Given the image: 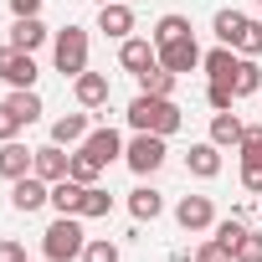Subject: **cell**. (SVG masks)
<instances>
[{
  "label": "cell",
  "instance_id": "cell-1",
  "mask_svg": "<svg viewBox=\"0 0 262 262\" xmlns=\"http://www.w3.org/2000/svg\"><path fill=\"white\" fill-rule=\"evenodd\" d=\"M128 123L139 128V134H175V128L185 123V113L170 103V98H155V93H139L134 103H128Z\"/></svg>",
  "mask_w": 262,
  "mask_h": 262
},
{
  "label": "cell",
  "instance_id": "cell-2",
  "mask_svg": "<svg viewBox=\"0 0 262 262\" xmlns=\"http://www.w3.org/2000/svg\"><path fill=\"white\" fill-rule=\"evenodd\" d=\"M82 247H88V236H82V216H57V221L41 231V252H47V262H72V257H82Z\"/></svg>",
  "mask_w": 262,
  "mask_h": 262
},
{
  "label": "cell",
  "instance_id": "cell-3",
  "mask_svg": "<svg viewBox=\"0 0 262 262\" xmlns=\"http://www.w3.org/2000/svg\"><path fill=\"white\" fill-rule=\"evenodd\" d=\"M52 57H57V72H62V77H82V72H88V31H82V26L57 31Z\"/></svg>",
  "mask_w": 262,
  "mask_h": 262
},
{
  "label": "cell",
  "instance_id": "cell-4",
  "mask_svg": "<svg viewBox=\"0 0 262 262\" xmlns=\"http://www.w3.org/2000/svg\"><path fill=\"white\" fill-rule=\"evenodd\" d=\"M165 134H134V144H123V160H128V170L134 175H155L160 165H165Z\"/></svg>",
  "mask_w": 262,
  "mask_h": 262
},
{
  "label": "cell",
  "instance_id": "cell-5",
  "mask_svg": "<svg viewBox=\"0 0 262 262\" xmlns=\"http://www.w3.org/2000/svg\"><path fill=\"white\" fill-rule=\"evenodd\" d=\"M0 82H11V88H31V82H36V57L21 52V47H0Z\"/></svg>",
  "mask_w": 262,
  "mask_h": 262
},
{
  "label": "cell",
  "instance_id": "cell-6",
  "mask_svg": "<svg viewBox=\"0 0 262 262\" xmlns=\"http://www.w3.org/2000/svg\"><path fill=\"white\" fill-rule=\"evenodd\" d=\"M160 67H170L175 77H180V72H195V67H201V47H195V36H175V41H165V47H160Z\"/></svg>",
  "mask_w": 262,
  "mask_h": 262
},
{
  "label": "cell",
  "instance_id": "cell-7",
  "mask_svg": "<svg viewBox=\"0 0 262 262\" xmlns=\"http://www.w3.org/2000/svg\"><path fill=\"white\" fill-rule=\"evenodd\" d=\"M16 190H11V206L21 211V216H31V211H41L47 201H52V185L41 180V175H21V180H11Z\"/></svg>",
  "mask_w": 262,
  "mask_h": 262
},
{
  "label": "cell",
  "instance_id": "cell-8",
  "mask_svg": "<svg viewBox=\"0 0 262 262\" xmlns=\"http://www.w3.org/2000/svg\"><path fill=\"white\" fill-rule=\"evenodd\" d=\"M118 62H123V72H149V67H160V47L155 41H139V36H123V47H118Z\"/></svg>",
  "mask_w": 262,
  "mask_h": 262
},
{
  "label": "cell",
  "instance_id": "cell-9",
  "mask_svg": "<svg viewBox=\"0 0 262 262\" xmlns=\"http://www.w3.org/2000/svg\"><path fill=\"white\" fill-rule=\"evenodd\" d=\"M175 221H180L185 231H206V226L216 221V206H211V195H185V201L175 206Z\"/></svg>",
  "mask_w": 262,
  "mask_h": 262
},
{
  "label": "cell",
  "instance_id": "cell-10",
  "mask_svg": "<svg viewBox=\"0 0 262 262\" xmlns=\"http://www.w3.org/2000/svg\"><path fill=\"white\" fill-rule=\"evenodd\" d=\"M82 149H88V155H93L98 165H113V160L123 155V139H118V128H108V123H103V128H88Z\"/></svg>",
  "mask_w": 262,
  "mask_h": 262
},
{
  "label": "cell",
  "instance_id": "cell-11",
  "mask_svg": "<svg viewBox=\"0 0 262 262\" xmlns=\"http://www.w3.org/2000/svg\"><path fill=\"white\" fill-rule=\"evenodd\" d=\"M31 165H36V149H26L21 139H6V144H0V175H6V180L31 175Z\"/></svg>",
  "mask_w": 262,
  "mask_h": 262
},
{
  "label": "cell",
  "instance_id": "cell-12",
  "mask_svg": "<svg viewBox=\"0 0 262 262\" xmlns=\"http://www.w3.org/2000/svg\"><path fill=\"white\" fill-rule=\"evenodd\" d=\"M185 170H190L195 180H216V175H221V149H216L211 139H206V144H190V149H185Z\"/></svg>",
  "mask_w": 262,
  "mask_h": 262
},
{
  "label": "cell",
  "instance_id": "cell-13",
  "mask_svg": "<svg viewBox=\"0 0 262 262\" xmlns=\"http://www.w3.org/2000/svg\"><path fill=\"white\" fill-rule=\"evenodd\" d=\"M67 165H72V155H62V144H41L31 175H41L47 185H57V180H67Z\"/></svg>",
  "mask_w": 262,
  "mask_h": 262
},
{
  "label": "cell",
  "instance_id": "cell-14",
  "mask_svg": "<svg viewBox=\"0 0 262 262\" xmlns=\"http://www.w3.org/2000/svg\"><path fill=\"white\" fill-rule=\"evenodd\" d=\"M98 31L103 36H128V31H134V11H128L123 6V0H108V6H98Z\"/></svg>",
  "mask_w": 262,
  "mask_h": 262
},
{
  "label": "cell",
  "instance_id": "cell-15",
  "mask_svg": "<svg viewBox=\"0 0 262 262\" xmlns=\"http://www.w3.org/2000/svg\"><path fill=\"white\" fill-rule=\"evenodd\" d=\"M211 26H216V41L236 52V41L247 36V26H252V16H242V11H216V21H211Z\"/></svg>",
  "mask_w": 262,
  "mask_h": 262
},
{
  "label": "cell",
  "instance_id": "cell-16",
  "mask_svg": "<svg viewBox=\"0 0 262 262\" xmlns=\"http://www.w3.org/2000/svg\"><path fill=\"white\" fill-rule=\"evenodd\" d=\"M82 139H88V113H62V118L52 123V144L72 149V144H82Z\"/></svg>",
  "mask_w": 262,
  "mask_h": 262
},
{
  "label": "cell",
  "instance_id": "cell-17",
  "mask_svg": "<svg viewBox=\"0 0 262 262\" xmlns=\"http://www.w3.org/2000/svg\"><path fill=\"white\" fill-rule=\"evenodd\" d=\"M72 82H77L72 93H77L82 108H103V103H108V77H103V72H82V77H72Z\"/></svg>",
  "mask_w": 262,
  "mask_h": 262
},
{
  "label": "cell",
  "instance_id": "cell-18",
  "mask_svg": "<svg viewBox=\"0 0 262 262\" xmlns=\"http://www.w3.org/2000/svg\"><path fill=\"white\" fill-rule=\"evenodd\" d=\"M128 211H134V221H155L165 211V195L155 185H139V190H128Z\"/></svg>",
  "mask_w": 262,
  "mask_h": 262
},
{
  "label": "cell",
  "instance_id": "cell-19",
  "mask_svg": "<svg viewBox=\"0 0 262 262\" xmlns=\"http://www.w3.org/2000/svg\"><path fill=\"white\" fill-rule=\"evenodd\" d=\"M211 144H216V149H226V144H231V149H236V144H242V118H236V113H231V108H226V113H216V118H211Z\"/></svg>",
  "mask_w": 262,
  "mask_h": 262
},
{
  "label": "cell",
  "instance_id": "cell-20",
  "mask_svg": "<svg viewBox=\"0 0 262 262\" xmlns=\"http://www.w3.org/2000/svg\"><path fill=\"white\" fill-rule=\"evenodd\" d=\"M236 62H242V57H231V47H216V52H206V57H201V67H206V77H211V82H231Z\"/></svg>",
  "mask_w": 262,
  "mask_h": 262
},
{
  "label": "cell",
  "instance_id": "cell-21",
  "mask_svg": "<svg viewBox=\"0 0 262 262\" xmlns=\"http://www.w3.org/2000/svg\"><path fill=\"white\" fill-rule=\"evenodd\" d=\"M41 41H47V26H41L36 16H21V21H16V31H11V47H21V52H36Z\"/></svg>",
  "mask_w": 262,
  "mask_h": 262
},
{
  "label": "cell",
  "instance_id": "cell-22",
  "mask_svg": "<svg viewBox=\"0 0 262 262\" xmlns=\"http://www.w3.org/2000/svg\"><path fill=\"white\" fill-rule=\"evenodd\" d=\"M231 88H236V98H252V93L262 88V67H257V57H242V62H236Z\"/></svg>",
  "mask_w": 262,
  "mask_h": 262
},
{
  "label": "cell",
  "instance_id": "cell-23",
  "mask_svg": "<svg viewBox=\"0 0 262 262\" xmlns=\"http://www.w3.org/2000/svg\"><path fill=\"white\" fill-rule=\"evenodd\" d=\"M52 206H57V216H77V206H82V185L67 175V180H57L52 185Z\"/></svg>",
  "mask_w": 262,
  "mask_h": 262
},
{
  "label": "cell",
  "instance_id": "cell-24",
  "mask_svg": "<svg viewBox=\"0 0 262 262\" xmlns=\"http://www.w3.org/2000/svg\"><path fill=\"white\" fill-rule=\"evenodd\" d=\"M113 211V195L103 190V185H82V206H77V216L82 221H98V216H108Z\"/></svg>",
  "mask_w": 262,
  "mask_h": 262
},
{
  "label": "cell",
  "instance_id": "cell-25",
  "mask_svg": "<svg viewBox=\"0 0 262 262\" xmlns=\"http://www.w3.org/2000/svg\"><path fill=\"white\" fill-rule=\"evenodd\" d=\"M11 108H16V118L21 123H36L41 118V98H36V88H11V98H6Z\"/></svg>",
  "mask_w": 262,
  "mask_h": 262
},
{
  "label": "cell",
  "instance_id": "cell-26",
  "mask_svg": "<svg viewBox=\"0 0 262 262\" xmlns=\"http://www.w3.org/2000/svg\"><path fill=\"white\" fill-rule=\"evenodd\" d=\"M139 93L170 98V93H175V72H170V67H149V72H139Z\"/></svg>",
  "mask_w": 262,
  "mask_h": 262
},
{
  "label": "cell",
  "instance_id": "cell-27",
  "mask_svg": "<svg viewBox=\"0 0 262 262\" xmlns=\"http://www.w3.org/2000/svg\"><path fill=\"white\" fill-rule=\"evenodd\" d=\"M175 36H190V21H185L180 11H170V16L155 21V47H165V41H175Z\"/></svg>",
  "mask_w": 262,
  "mask_h": 262
},
{
  "label": "cell",
  "instance_id": "cell-28",
  "mask_svg": "<svg viewBox=\"0 0 262 262\" xmlns=\"http://www.w3.org/2000/svg\"><path fill=\"white\" fill-rule=\"evenodd\" d=\"M67 175H72L77 185H98V175H103V165H98V160H93L88 149H77V155H72V165H67Z\"/></svg>",
  "mask_w": 262,
  "mask_h": 262
},
{
  "label": "cell",
  "instance_id": "cell-29",
  "mask_svg": "<svg viewBox=\"0 0 262 262\" xmlns=\"http://www.w3.org/2000/svg\"><path fill=\"white\" fill-rule=\"evenodd\" d=\"M236 155H242V165L262 160V123H257V128H242V144H236Z\"/></svg>",
  "mask_w": 262,
  "mask_h": 262
},
{
  "label": "cell",
  "instance_id": "cell-30",
  "mask_svg": "<svg viewBox=\"0 0 262 262\" xmlns=\"http://www.w3.org/2000/svg\"><path fill=\"white\" fill-rule=\"evenodd\" d=\"M82 262H118V247H113L108 236H93V242L82 247Z\"/></svg>",
  "mask_w": 262,
  "mask_h": 262
},
{
  "label": "cell",
  "instance_id": "cell-31",
  "mask_svg": "<svg viewBox=\"0 0 262 262\" xmlns=\"http://www.w3.org/2000/svg\"><path fill=\"white\" fill-rule=\"evenodd\" d=\"M206 98H211V108H216V113H226V108L236 103V88H231V82H211V88H206Z\"/></svg>",
  "mask_w": 262,
  "mask_h": 262
},
{
  "label": "cell",
  "instance_id": "cell-32",
  "mask_svg": "<svg viewBox=\"0 0 262 262\" xmlns=\"http://www.w3.org/2000/svg\"><path fill=\"white\" fill-rule=\"evenodd\" d=\"M231 257H236V262H262V236H257V231H247V236L236 242V252H231Z\"/></svg>",
  "mask_w": 262,
  "mask_h": 262
},
{
  "label": "cell",
  "instance_id": "cell-33",
  "mask_svg": "<svg viewBox=\"0 0 262 262\" xmlns=\"http://www.w3.org/2000/svg\"><path fill=\"white\" fill-rule=\"evenodd\" d=\"M21 128H26V123L16 118V108H11V103H0V144H6V139H16Z\"/></svg>",
  "mask_w": 262,
  "mask_h": 262
},
{
  "label": "cell",
  "instance_id": "cell-34",
  "mask_svg": "<svg viewBox=\"0 0 262 262\" xmlns=\"http://www.w3.org/2000/svg\"><path fill=\"white\" fill-rule=\"evenodd\" d=\"M242 236H247V226H242V221H236V216H231V221H221V226H216V242H221V247H231V252H236V242H242Z\"/></svg>",
  "mask_w": 262,
  "mask_h": 262
},
{
  "label": "cell",
  "instance_id": "cell-35",
  "mask_svg": "<svg viewBox=\"0 0 262 262\" xmlns=\"http://www.w3.org/2000/svg\"><path fill=\"white\" fill-rule=\"evenodd\" d=\"M195 262H236V257H231V247H221V242L211 236V242H206V247L195 252Z\"/></svg>",
  "mask_w": 262,
  "mask_h": 262
},
{
  "label": "cell",
  "instance_id": "cell-36",
  "mask_svg": "<svg viewBox=\"0 0 262 262\" xmlns=\"http://www.w3.org/2000/svg\"><path fill=\"white\" fill-rule=\"evenodd\" d=\"M242 185H247L252 195H262V160H252V165H242Z\"/></svg>",
  "mask_w": 262,
  "mask_h": 262
},
{
  "label": "cell",
  "instance_id": "cell-37",
  "mask_svg": "<svg viewBox=\"0 0 262 262\" xmlns=\"http://www.w3.org/2000/svg\"><path fill=\"white\" fill-rule=\"evenodd\" d=\"M0 262H26V247L6 236V242H0Z\"/></svg>",
  "mask_w": 262,
  "mask_h": 262
},
{
  "label": "cell",
  "instance_id": "cell-38",
  "mask_svg": "<svg viewBox=\"0 0 262 262\" xmlns=\"http://www.w3.org/2000/svg\"><path fill=\"white\" fill-rule=\"evenodd\" d=\"M11 11H16V21L21 16H41V0H11Z\"/></svg>",
  "mask_w": 262,
  "mask_h": 262
},
{
  "label": "cell",
  "instance_id": "cell-39",
  "mask_svg": "<svg viewBox=\"0 0 262 262\" xmlns=\"http://www.w3.org/2000/svg\"><path fill=\"white\" fill-rule=\"evenodd\" d=\"M252 6H262V0H252Z\"/></svg>",
  "mask_w": 262,
  "mask_h": 262
},
{
  "label": "cell",
  "instance_id": "cell-40",
  "mask_svg": "<svg viewBox=\"0 0 262 262\" xmlns=\"http://www.w3.org/2000/svg\"><path fill=\"white\" fill-rule=\"evenodd\" d=\"M98 6H108V0H98Z\"/></svg>",
  "mask_w": 262,
  "mask_h": 262
},
{
  "label": "cell",
  "instance_id": "cell-41",
  "mask_svg": "<svg viewBox=\"0 0 262 262\" xmlns=\"http://www.w3.org/2000/svg\"><path fill=\"white\" fill-rule=\"evenodd\" d=\"M257 211H262V206H257Z\"/></svg>",
  "mask_w": 262,
  "mask_h": 262
}]
</instances>
